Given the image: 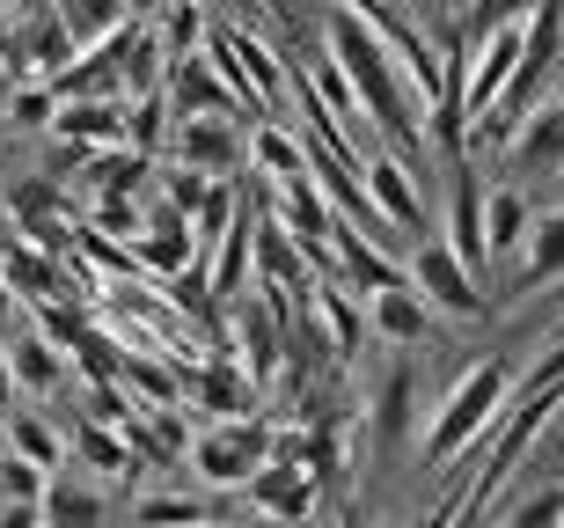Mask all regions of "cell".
<instances>
[{
  "mask_svg": "<svg viewBox=\"0 0 564 528\" xmlns=\"http://www.w3.org/2000/svg\"><path fill=\"white\" fill-rule=\"evenodd\" d=\"M66 455H74V470H96V477H132V455H126V441H118V433H110V425H74V448H66Z\"/></svg>",
  "mask_w": 564,
  "mask_h": 528,
  "instance_id": "4dcf8cb0",
  "label": "cell"
},
{
  "mask_svg": "<svg viewBox=\"0 0 564 528\" xmlns=\"http://www.w3.org/2000/svg\"><path fill=\"white\" fill-rule=\"evenodd\" d=\"M557 191H564V170H557Z\"/></svg>",
  "mask_w": 564,
  "mask_h": 528,
  "instance_id": "f907efd6",
  "label": "cell"
},
{
  "mask_svg": "<svg viewBox=\"0 0 564 528\" xmlns=\"http://www.w3.org/2000/svg\"><path fill=\"white\" fill-rule=\"evenodd\" d=\"M162 104H169V118H235V110H242V96L228 88V74H220L206 52H191V60H169Z\"/></svg>",
  "mask_w": 564,
  "mask_h": 528,
  "instance_id": "ba28073f",
  "label": "cell"
},
{
  "mask_svg": "<svg viewBox=\"0 0 564 528\" xmlns=\"http://www.w3.org/2000/svg\"><path fill=\"white\" fill-rule=\"evenodd\" d=\"M22 316H30V309H22V301H15V287L0 279V338H15V331H22Z\"/></svg>",
  "mask_w": 564,
  "mask_h": 528,
  "instance_id": "ee69618b",
  "label": "cell"
},
{
  "mask_svg": "<svg viewBox=\"0 0 564 528\" xmlns=\"http://www.w3.org/2000/svg\"><path fill=\"white\" fill-rule=\"evenodd\" d=\"M250 176H272V184H293V176H308V140L286 126V118H264L250 126Z\"/></svg>",
  "mask_w": 564,
  "mask_h": 528,
  "instance_id": "44dd1931",
  "label": "cell"
},
{
  "mask_svg": "<svg viewBox=\"0 0 564 528\" xmlns=\"http://www.w3.org/2000/svg\"><path fill=\"white\" fill-rule=\"evenodd\" d=\"M250 140L235 132V118H176L169 126V162L176 170H198V176H220V170H242Z\"/></svg>",
  "mask_w": 564,
  "mask_h": 528,
  "instance_id": "30bf717a",
  "label": "cell"
},
{
  "mask_svg": "<svg viewBox=\"0 0 564 528\" xmlns=\"http://www.w3.org/2000/svg\"><path fill=\"white\" fill-rule=\"evenodd\" d=\"M206 528H220V521H206Z\"/></svg>",
  "mask_w": 564,
  "mask_h": 528,
  "instance_id": "816d5d0a",
  "label": "cell"
},
{
  "mask_svg": "<svg viewBox=\"0 0 564 528\" xmlns=\"http://www.w3.org/2000/svg\"><path fill=\"white\" fill-rule=\"evenodd\" d=\"M22 389H15V367H8V345H0V411H15Z\"/></svg>",
  "mask_w": 564,
  "mask_h": 528,
  "instance_id": "f6af8a7d",
  "label": "cell"
},
{
  "mask_svg": "<svg viewBox=\"0 0 564 528\" xmlns=\"http://www.w3.org/2000/svg\"><path fill=\"white\" fill-rule=\"evenodd\" d=\"M59 22L66 37H74V52H88V44H104L110 30H126V0H59Z\"/></svg>",
  "mask_w": 564,
  "mask_h": 528,
  "instance_id": "f1b7e54d",
  "label": "cell"
},
{
  "mask_svg": "<svg viewBox=\"0 0 564 528\" xmlns=\"http://www.w3.org/2000/svg\"><path fill=\"white\" fill-rule=\"evenodd\" d=\"M550 279H564V206L535 213V228H528V243H521V279H513L506 294H535Z\"/></svg>",
  "mask_w": 564,
  "mask_h": 528,
  "instance_id": "7402d4cb",
  "label": "cell"
},
{
  "mask_svg": "<svg viewBox=\"0 0 564 528\" xmlns=\"http://www.w3.org/2000/svg\"><path fill=\"white\" fill-rule=\"evenodd\" d=\"M206 8H198V0H169L162 8V30H154V37H162V52L169 60H191V52H198V44H206Z\"/></svg>",
  "mask_w": 564,
  "mask_h": 528,
  "instance_id": "e575fe53",
  "label": "cell"
},
{
  "mask_svg": "<svg viewBox=\"0 0 564 528\" xmlns=\"http://www.w3.org/2000/svg\"><path fill=\"white\" fill-rule=\"evenodd\" d=\"M206 499H191V492H147L132 499V528H206Z\"/></svg>",
  "mask_w": 564,
  "mask_h": 528,
  "instance_id": "1f68e13d",
  "label": "cell"
},
{
  "mask_svg": "<svg viewBox=\"0 0 564 528\" xmlns=\"http://www.w3.org/2000/svg\"><path fill=\"white\" fill-rule=\"evenodd\" d=\"M184 397L206 403V411H228V419H242V411L257 403V381L242 375V359H235V353H213L206 367H191V375H184Z\"/></svg>",
  "mask_w": 564,
  "mask_h": 528,
  "instance_id": "ffe728a7",
  "label": "cell"
},
{
  "mask_svg": "<svg viewBox=\"0 0 564 528\" xmlns=\"http://www.w3.org/2000/svg\"><path fill=\"white\" fill-rule=\"evenodd\" d=\"M37 514H44V528H104L110 521V499H104V485H88L82 470H52Z\"/></svg>",
  "mask_w": 564,
  "mask_h": 528,
  "instance_id": "ac0fdd59",
  "label": "cell"
},
{
  "mask_svg": "<svg viewBox=\"0 0 564 528\" xmlns=\"http://www.w3.org/2000/svg\"><path fill=\"white\" fill-rule=\"evenodd\" d=\"M367 331H375V338H389V345H419L425 331H433V309H425L419 287L403 279V287H389V294L367 301Z\"/></svg>",
  "mask_w": 564,
  "mask_h": 528,
  "instance_id": "cb8c5ba5",
  "label": "cell"
},
{
  "mask_svg": "<svg viewBox=\"0 0 564 528\" xmlns=\"http://www.w3.org/2000/svg\"><path fill=\"white\" fill-rule=\"evenodd\" d=\"M337 528H359V521H352V514H345V521H337Z\"/></svg>",
  "mask_w": 564,
  "mask_h": 528,
  "instance_id": "c3c4849f",
  "label": "cell"
},
{
  "mask_svg": "<svg viewBox=\"0 0 564 528\" xmlns=\"http://www.w3.org/2000/svg\"><path fill=\"white\" fill-rule=\"evenodd\" d=\"M447 250L462 257V272H477L491 265L484 250V176H477V154H455L447 162Z\"/></svg>",
  "mask_w": 564,
  "mask_h": 528,
  "instance_id": "8992f818",
  "label": "cell"
},
{
  "mask_svg": "<svg viewBox=\"0 0 564 528\" xmlns=\"http://www.w3.org/2000/svg\"><path fill=\"white\" fill-rule=\"evenodd\" d=\"M0 279H8V287H15V301L22 309H37V301H59L66 294V265L59 257H44L37 243H0Z\"/></svg>",
  "mask_w": 564,
  "mask_h": 528,
  "instance_id": "d6986e66",
  "label": "cell"
},
{
  "mask_svg": "<svg viewBox=\"0 0 564 528\" xmlns=\"http://www.w3.org/2000/svg\"><path fill=\"white\" fill-rule=\"evenodd\" d=\"M140 213H147V198H96L88 206V220H96V235H140Z\"/></svg>",
  "mask_w": 564,
  "mask_h": 528,
  "instance_id": "60d3db41",
  "label": "cell"
},
{
  "mask_svg": "<svg viewBox=\"0 0 564 528\" xmlns=\"http://www.w3.org/2000/svg\"><path fill=\"white\" fill-rule=\"evenodd\" d=\"M308 309H315V331H323L330 359L345 367V359L367 345V309H359V294H352V287H337V279H315V287H308Z\"/></svg>",
  "mask_w": 564,
  "mask_h": 528,
  "instance_id": "9a60e30c",
  "label": "cell"
},
{
  "mask_svg": "<svg viewBox=\"0 0 564 528\" xmlns=\"http://www.w3.org/2000/svg\"><path fill=\"white\" fill-rule=\"evenodd\" d=\"M8 118H15L22 132H52V118H59L52 82H15V88H8Z\"/></svg>",
  "mask_w": 564,
  "mask_h": 528,
  "instance_id": "8d00e7d4",
  "label": "cell"
},
{
  "mask_svg": "<svg viewBox=\"0 0 564 528\" xmlns=\"http://www.w3.org/2000/svg\"><path fill=\"white\" fill-rule=\"evenodd\" d=\"M301 477L315 492L345 485V425H308V455H301Z\"/></svg>",
  "mask_w": 564,
  "mask_h": 528,
  "instance_id": "836d02e7",
  "label": "cell"
},
{
  "mask_svg": "<svg viewBox=\"0 0 564 528\" xmlns=\"http://www.w3.org/2000/svg\"><path fill=\"white\" fill-rule=\"evenodd\" d=\"M250 507L257 514H272V521H286V528H308L315 521V507H323V492L301 477V470H286V463H264V470H250Z\"/></svg>",
  "mask_w": 564,
  "mask_h": 528,
  "instance_id": "5bb4252c",
  "label": "cell"
},
{
  "mask_svg": "<svg viewBox=\"0 0 564 528\" xmlns=\"http://www.w3.org/2000/svg\"><path fill=\"white\" fill-rule=\"evenodd\" d=\"M557 528H564V521H557Z\"/></svg>",
  "mask_w": 564,
  "mask_h": 528,
  "instance_id": "db71d44e",
  "label": "cell"
},
{
  "mask_svg": "<svg viewBox=\"0 0 564 528\" xmlns=\"http://www.w3.org/2000/svg\"><path fill=\"white\" fill-rule=\"evenodd\" d=\"M557 110H564V104H557Z\"/></svg>",
  "mask_w": 564,
  "mask_h": 528,
  "instance_id": "f5cc1de1",
  "label": "cell"
},
{
  "mask_svg": "<svg viewBox=\"0 0 564 528\" xmlns=\"http://www.w3.org/2000/svg\"><path fill=\"white\" fill-rule=\"evenodd\" d=\"M419 359L397 353L389 367H381L375 397H367V441H375L381 463H403L411 448H419Z\"/></svg>",
  "mask_w": 564,
  "mask_h": 528,
  "instance_id": "277c9868",
  "label": "cell"
},
{
  "mask_svg": "<svg viewBox=\"0 0 564 528\" xmlns=\"http://www.w3.org/2000/svg\"><path fill=\"white\" fill-rule=\"evenodd\" d=\"M264 455H272V419H220L206 425V433H191L184 463L198 470V485H250V470H264Z\"/></svg>",
  "mask_w": 564,
  "mask_h": 528,
  "instance_id": "3957f363",
  "label": "cell"
},
{
  "mask_svg": "<svg viewBox=\"0 0 564 528\" xmlns=\"http://www.w3.org/2000/svg\"><path fill=\"white\" fill-rule=\"evenodd\" d=\"M528 8L535 0H462L455 30H462V44H484V37H499V30H521Z\"/></svg>",
  "mask_w": 564,
  "mask_h": 528,
  "instance_id": "d6a6232c",
  "label": "cell"
},
{
  "mask_svg": "<svg viewBox=\"0 0 564 528\" xmlns=\"http://www.w3.org/2000/svg\"><path fill=\"white\" fill-rule=\"evenodd\" d=\"M66 353H74V367H82L88 381H118V375H126V353H118V345H110L104 331H96V323H82Z\"/></svg>",
  "mask_w": 564,
  "mask_h": 528,
  "instance_id": "d590c367",
  "label": "cell"
},
{
  "mask_svg": "<svg viewBox=\"0 0 564 528\" xmlns=\"http://www.w3.org/2000/svg\"><path fill=\"white\" fill-rule=\"evenodd\" d=\"M52 132H59L66 148H82V154L126 148V104H118V96H82V104H59Z\"/></svg>",
  "mask_w": 564,
  "mask_h": 528,
  "instance_id": "2e32d148",
  "label": "cell"
},
{
  "mask_svg": "<svg viewBox=\"0 0 564 528\" xmlns=\"http://www.w3.org/2000/svg\"><path fill=\"white\" fill-rule=\"evenodd\" d=\"M506 170L513 176H557L564 170V110L557 104H535L513 126V140H506Z\"/></svg>",
  "mask_w": 564,
  "mask_h": 528,
  "instance_id": "4fadbf2b",
  "label": "cell"
},
{
  "mask_svg": "<svg viewBox=\"0 0 564 528\" xmlns=\"http://www.w3.org/2000/svg\"><path fill=\"white\" fill-rule=\"evenodd\" d=\"M330 66L345 74V88H352L359 118L375 126V148H389L403 170L425 184V176H433V140H425V110H419V96L403 88L397 52H389V44H381L359 15H345V8H337V15H330Z\"/></svg>",
  "mask_w": 564,
  "mask_h": 528,
  "instance_id": "6da1fadb",
  "label": "cell"
},
{
  "mask_svg": "<svg viewBox=\"0 0 564 528\" xmlns=\"http://www.w3.org/2000/svg\"><path fill=\"white\" fill-rule=\"evenodd\" d=\"M206 191H213V176H198V170H176V162L162 170V206H176L184 220H191L198 206H206Z\"/></svg>",
  "mask_w": 564,
  "mask_h": 528,
  "instance_id": "ab89813d",
  "label": "cell"
},
{
  "mask_svg": "<svg viewBox=\"0 0 564 528\" xmlns=\"http://www.w3.org/2000/svg\"><path fill=\"white\" fill-rule=\"evenodd\" d=\"M154 170H162V162H147V154H132V148L88 154V184H96V198H140Z\"/></svg>",
  "mask_w": 564,
  "mask_h": 528,
  "instance_id": "83f0119b",
  "label": "cell"
},
{
  "mask_svg": "<svg viewBox=\"0 0 564 528\" xmlns=\"http://www.w3.org/2000/svg\"><path fill=\"white\" fill-rule=\"evenodd\" d=\"M0 528H44L37 499H0Z\"/></svg>",
  "mask_w": 564,
  "mask_h": 528,
  "instance_id": "7bdbcfd3",
  "label": "cell"
},
{
  "mask_svg": "<svg viewBox=\"0 0 564 528\" xmlns=\"http://www.w3.org/2000/svg\"><path fill=\"white\" fill-rule=\"evenodd\" d=\"M411 287H419V301L440 309V316H484V279L462 272V257L447 250V243H419V257H411Z\"/></svg>",
  "mask_w": 564,
  "mask_h": 528,
  "instance_id": "52a82bcc",
  "label": "cell"
},
{
  "mask_svg": "<svg viewBox=\"0 0 564 528\" xmlns=\"http://www.w3.org/2000/svg\"><path fill=\"white\" fill-rule=\"evenodd\" d=\"M550 338H564V323H557V331H550Z\"/></svg>",
  "mask_w": 564,
  "mask_h": 528,
  "instance_id": "681fc988",
  "label": "cell"
},
{
  "mask_svg": "<svg viewBox=\"0 0 564 528\" xmlns=\"http://www.w3.org/2000/svg\"><path fill=\"white\" fill-rule=\"evenodd\" d=\"M528 228H535V198H528L521 184L484 191V250L491 257H513L528 243Z\"/></svg>",
  "mask_w": 564,
  "mask_h": 528,
  "instance_id": "603a6c76",
  "label": "cell"
},
{
  "mask_svg": "<svg viewBox=\"0 0 564 528\" xmlns=\"http://www.w3.org/2000/svg\"><path fill=\"white\" fill-rule=\"evenodd\" d=\"M359 184H367V206H375L397 235H419V243L433 235V213H425V184L403 170L389 148H375L367 162H359Z\"/></svg>",
  "mask_w": 564,
  "mask_h": 528,
  "instance_id": "5b68a950",
  "label": "cell"
},
{
  "mask_svg": "<svg viewBox=\"0 0 564 528\" xmlns=\"http://www.w3.org/2000/svg\"><path fill=\"white\" fill-rule=\"evenodd\" d=\"M169 126H176V118H169L162 88H154V96H132V104H126V148L147 154V162H162V154H169Z\"/></svg>",
  "mask_w": 564,
  "mask_h": 528,
  "instance_id": "f546056e",
  "label": "cell"
},
{
  "mask_svg": "<svg viewBox=\"0 0 564 528\" xmlns=\"http://www.w3.org/2000/svg\"><path fill=\"white\" fill-rule=\"evenodd\" d=\"M118 389H126L140 411H176V403H184V375H176L169 359H154V353H126Z\"/></svg>",
  "mask_w": 564,
  "mask_h": 528,
  "instance_id": "4316f807",
  "label": "cell"
},
{
  "mask_svg": "<svg viewBox=\"0 0 564 528\" xmlns=\"http://www.w3.org/2000/svg\"><path fill=\"white\" fill-rule=\"evenodd\" d=\"M162 8H169V0H126V15H132V22H147V15H162Z\"/></svg>",
  "mask_w": 564,
  "mask_h": 528,
  "instance_id": "bcb514c9",
  "label": "cell"
},
{
  "mask_svg": "<svg viewBox=\"0 0 564 528\" xmlns=\"http://www.w3.org/2000/svg\"><path fill=\"white\" fill-rule=\"evenodd\" d=\"M513 381H521V359L513 353H484L477 367H462L455 389L433 403V419L419 425V463L425 470H447L462 455V448H477L491 425H499V411L513 403Z\"/></svg>",
  "mask_w": 564,
  "mask_h": 528,
  "instance_id": "7a4b0ae2",
  "label": "cell"
},
{
  "mask_svg": "<svg viewBox=\"0 0 564 528\" xmlns=\"http://www.w3.org/2000/svg\"><path fill=\"white\" fill-rule=\"evenodd\" d=\"M564 521V485H535L521 507L506 514V528H557Z\"/></svg>",
  "mask_w": 564,
  "mask_h": 528,
  "instance_id": "74e56055",
  "label": "cell"
},
{
  "mask_svg": "<svg viewBox=\"0 0 564 528\" xmlns=\"http://www.w3.org/2000/svg\"><path fill=\"white\" fill-rule=\"evenodd\" d=\"M0 448L8 455H22V463H37V470H66V441L52 433V419L44 411H0Z\"/></svg>",
  "mask_w": 564,
  "mask_h": 528,
  "instance_id": "d4e9b609",
  "label": "cell"
},
{
  "mask_svg": "<svg viewBox=\"0 0 564 528\" xmlns=\"http://www.w3.org/2000/svg\"><path fill=\"white\" fill-rule=\"evenodd\" d=\"M330 272H337V287H352V294H389V287H403V265L381 243H367V235L352 228V220H330Z\"/></svg>",
  "mask_w": 564,
  "mask_h": 528,
  "instance_id": "8fae6325",
  "label": "cell"
},
{
  "mask_svg": "<svg viewBox=\"0 0 564 528\" xmlns=\"http://www.w3.org/2000/svg\"><path fill=\"white\" fill-rule=\"evenodd\" d=\"M8 88H15V82H8V74H0V118H8Z\"/></svg>",
  "mask_w": 564,
  "mask_h": 528,
  "instance_id": "7dc6e473",
  "label": "cell"
},
{
  "mask_svg": "<svg viewBox=\"0 0 564 528\" xmlns=\"http://www.w3.org/2000/svg\"><path fill=\"white\" fill-rule=\"evenodd\" d=\"M44 485H52V470H37V463H22V455L0 448V499H44Z\"/></svg>",
  "mask_w": 564,
  "mask_h": 528,
  "instance_id": "f35d334b",
  "label": "cell"
},
{
  "mask_svg": "<svg viewBox=\"0 0 564 528\" xmlns=\"http://www.w3.org/2000/svg\"><path fill=\"white\" fill-rule=\"evenodd\" d=\"M8 345V367H15V389H30V397H52L66 381V353L52 338H37V331H15V338H0Z\"/></svg>",
  "mask_w": 564,
  "mask_h": 528,
  "instance_id": "484cf974",
  "label": "cell"
},
{
  "mask_svg": "<svg viewBox=\"0 0 564 528\" xmlns=\"http://www.w3.org/2000/svg\"><path fill=\"white\" fill-rule=\"evenodd\" d=\"M132 411H140V403H132L118 381H88V419H96V425H126Z\"/></svg>",
  "mask_w": 564,
  "mask_h": 528,
  "instance_id": "b9f144b4",
  "label": "cell"
},
{
  "mask_svg": "<svg viewBox=\"0 0 564 528\" xmlns=\"http://www.w3.org/2000/svg\"><path fill=\"white\" fill-rule=\"evenodd\" d=\"M250 265H257V279H264L272 294H308L315 279H323L308 257H301V243L264 213V198H257V228H250Z\"/></svg>",
  "mask_w": 564,
  "mask_h": 528,
  "instance_id": "7c38bea8",
  "label": "cell"
},
{
  "mask_svg": "<svg viewBox=\"0 0 564 528\" xmlns=\"http://www.w3.org/2000/svg\"><path fill=\"white\" fill-rule=\"evenodd\" d=\"M132 257L140 265H154V272H184L191 265V220L176 206H162V198H147V213H140V235H132Z\"/></svg>",
  "mask_w": 564,
  "mask_h": 528,
  "instance_id": "e0dca14e",
  "label": "cell"
},
{
  "mask_svg": "<svg viewBox=\"0 0 564 528\" xmlns=\"http://www.w3.org/2000/svg\"><path fill=\"white\" fill-rule=\"evenodd\" d=\"M235 359H242V375L264 389V381L286 367V323H279V301L257 287L250 301H235Z\"/></svg>",
  "mask_w": 564,
  "mask_h": 528,
  "instance_id": "9c48e42d",
  "label": "cell"
}]
</instances>
